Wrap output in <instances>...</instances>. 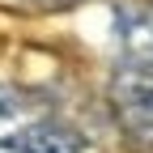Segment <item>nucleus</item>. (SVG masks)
Masks as SVG:
<instances>
[{
  "instance_id": "f03ea898",
  "label": "nucleus",
  "mask_w": 153,
  "mask_h": 153,
  "mask_svg": "<svg viewBox=\"0 0 153 153\" xmlns=\"http://www.w3.org/2000/svg\"><path fill=\"white\" fill-rule=\"evenodd\" d=\"M111 106L132 149L149 153L153 149V68H136V64L119 68L111 81Z\"/></svg>"
},
{
  "instance_id": "f257e3e1",
  "label": "nucleus",
  "mask_w": 153,
  "mask_h": 153,
  "mask_svg": "<svg viewBox=\"0 0 153 153\" xmlns=\"http://www.w3.org/2000/svg\"><path fill=\"white\" fill-rule=\"evenodd\" d=\"M0 149L13 153H81V136L38 94L0 85Z\"/></svg>"
},
{
  "instance_id": "7ed1b4c3",
  "label": "nucleus",
  "mask_w": 153,
  "mask_h": 153,
  "mask_svg": "<svg viewBox=\"0 0 153 153\" xmlns=\"http://www.w3.org/2000/svg\"><path fill=\"white\" fill-rule=\"evenodd\" d=\"M115 22H119L128 64L153 68V0H119Z\"/></svg>"
},
{
  "instance_id": "20e7f679",
  "label": "nucleus",
  "mask_w": 153,
  "mask_h": 153,
  "mask_svg": "<svg viewBox=\"0 0 153 153\" xmlns=\"http://www.w3.org/2000/svg\"><path fill=\"white\" fill-rule=\"evenodd\" d=\"M55 4H64V0H55Z\"/></svg>"
}]
</instances>
